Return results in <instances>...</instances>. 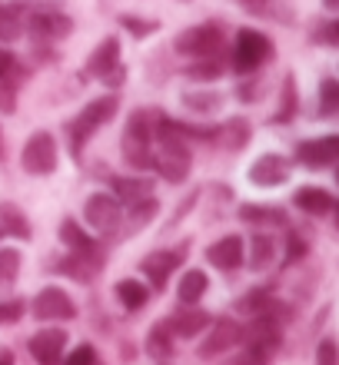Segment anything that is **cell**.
<instances>
[{
	"label": "cell",
	"mask_w": 339,
	"mask_h": 365,
	"mask_svg": "<svg viewBox=\"0 0 339 365\" xmlns=\"http://www.w3.org/2000/svg\"><path fill=\"white\" fill-rule=\"evenodd\" d=\"M333 222H336V230H339V202H333Z\"/></svg>",
	"instance_id": "48"
},
{
	"label": "cell",
	"mask_w": 339,
	"mask_h": 365,
	"mask_svg": "<svg viewBox=\"0 0 339 365\" xmlns=\"http://www.w3.org/2000/svg\"><path fill=\"white\" fill-rule=\"evenodd\" d=\"M226 365H253V356L250 352H243L240 359H233V362H226Z\"/></svg>",
	"instance_id": "46"
},
{
	"label": "cell",
	"mask_w": 339,
	"mask_h": 365,
	"mask_svg": "<svg viewBox=\"0 0 339 365\" xmlns=\"http://www.w3.org/2000/svg\"><path fill=\"white\" fill-rule=\"evenodd\" d=\"M84 216L93 230L100 232H116L120 222H123V210H120V200L116 196H107V192H93L84 206Z\"/></svg>",
	"instance_id": "8"
},
{
	"label": "cell",
	"mask_w": 339,
	"mask_h": 365,
	"mask_svg": "<svg viewBox=\"0 0 339 365\" xmlns=\"http://www.w3.org/2000/svg\"><path fill=\"white\" fill-rule=\"evenodd\" d=\"M30 312H34V319H40V322H67V319L77 316V306H74V299L60 286H47L37 292Z\"/></svg>",
	"instance_id": "7"
},
{
	"label": "cell",
	"mask_w": 339,
	"mask_h": 365,
	"mask_svg": "<svg viewBox=\"0 0 339 365\" xmlns=\"http://www.w3.org/2000/svg\"><path fill=\"white\" fill-rule=\"evenodd\" d=\"M323 7H326V10H339V0H323Z\"/></svg>",
	"instance_id": "47"
},
{
	"label": "cell",
	"mask_w": 339,
	"mask_h": 365,
	"mask_svg": "<svg viewBox=\"0 0 339 365\" xmlns=\"http://www.w3.org/2000/svg\"><path fill=\"white\" fill-rule=\"evenodd\" d=\"M273 309V296H270V289H250V296H243L236 299V312L240 316H263V312H270Z\"/></svg>",
	"instance_id": "24"
},
{
	"label": "cell",
	"mask_w": 339,
	"mask_h": 365,
	"mask_svg": "<svg viewBox=\"0 0 339 365\" xmlns=\"http://www.w3.org/2000/svg\"><path fill=\"white\" fill-rule=\"evenodd\" d=\"M10 70H14V53H7V50H0V77H7Z\"/></svg>",
	"instance_id": "44"
},
{
	"label": "cell",
	"mask_w": 339,
	"mask_h": 365,
	"mask_svg": "<svg viewBox=\"0 0 339 365\" xmlns=\"http://www.w3.org/2000/svg\"><path fill=\"white\" fill-rule=\"evenodd\" d=\"M116 60H120V40L116 37H107L103 43H97V50L90 53V60H87V73L90 77H107L110 70L116 67Z\"/></svg>",
	"instance_id": "17"
},
{
	"label": "cell",
	"mask_w": 339,
	"mask_h": 365,
	"mask_svg": "<svg viewBox=\"0 0 339 365\" xmlns=\"http://www.w3.org/2000/svg\"><path fill=\"white\" fill-rule=\"evenodd\" d=\"M183 103L190 106V110H196V113H210V110L220 106V96L216 93H186Z\"/></svg>",
	"instance_id": "34"
},
{
	"label": "cell",
	"mask_w": 339,
	"mask_h": 365,
	"mask_svg": "<svg viewBox=\"0 0 339 365\" xmlns=\"http://www.w3.org/2000/svg\"><path fill=\"white\" fill-rule=\"evenodd\" d=\"M206 259L213 262L216 269L233 272L243 262V240L240 236H223V240H216L213 246L206 250Z\"/></svg>",
	"instance_id": "14"
},
{
	"label": "cell",
	"mask_w": 339,
	"mask_h": 365,
	"mask_svg": "<svg viewBox=\"0 0 339 365\" xmlns=\"http://www.w3.org/2000/svg\"><path fill=\"white\" fill-rule=\"evenodd\" d=\"M296 113V83H293V77H286V83H283V110L276 113V120H290V116Z\"/></svg>",
	"instance_id": "36"
},
{
	"label": "cell",
	"mask_w": 339,
	"mask_h": 365,
	"mask_svg": "<svg viewBox=\"0 0 339 365\" xmlns=\"http://www.w3.org/2000/svg\"><path fill=\"white\" fill-rule=\"evenodd\" d=\"M240 220L253 222V226H283L286 216L280 210H273V206H253V202H246L240 210Z\"/></svg>",
	"instance_id": "26"
},
{
	"label": "cell",
	"mask_w": 339,
	"mask_h": 365,
	"mask_svg": "<svg viewBox=\"0 0 339 365\" xmlns=\"http://www.w3.org/2000/svg\"><path fill=\"white\" fill-rule=\"evenodd\" d=\"M316 365H339V346L333 339H323L316 349Z\"/></svg>",
	"instance_id": "38"
},
{
	"label": "cell",
	"mask_w": 339,
	"mask_h": 365,
	"mask_svg": "<svg viewBox=\"0 0 339 365\" xmlns=\"http://www.w3.org/2000/svg\"><path fill=\"white\" fill-rule=\"evenodd\" d=\"M320 116L339 120V80L326 77L320 83Z\"/></svg>",
	"instance_id": "28"
},
{
	"label": "cell",
	"mask_w": 339,
	"mask_h": 365,
	"mask_svg": "<svg viewBox=\"0 0 339 365\" xmlns=\"http://www.w3.org/2000/svg\"><path fill=\"white\" fill-rule=\"evenodd\" d=\"M116 299L126 309H143L146 299H150V289L143 282H136V279H123V282H116Z\"/></svg>",
	"instance_id": "27"
},
{
	"label": "cell",
	"mask_w": 339,
	"mask_h": 365,
	"mask_svg": "<svg viewBox=\"0 0 339 365\" xmlns=\"http://www.w3.org/2000/svg\"><path fill=\"white\" fill-rule=\"evenodd\" d=\"M0 160H4V133H0Z\"/></svg>",
	"instance_id": "49"
},
{
	"label": "cell",
	"mask_w": 339,
	"mask_h": 365,
	"mask_svg": "<svg viewBox=\"0 0 339 365\" xmlns=\"http://www.w3.org/2000/svg\"><path fill=\"white\" fill-rule=\"evenodd\" d=\"M273 57L270 37H263L260 30H240L236 47H233V70L236 73H253L256 67H263Z\"/></svg>",
	"instance_id": "5"
},
{
	"label": "cell",
	"mask_w": 339,
	"mask_h": 365,
	"mask_svg": "<svg viewBox=\"0 0 339 365\" xmlns=\"http://www.w3.org/2000/svg\"><path fill=\"white\" fill-rule=\"evenodd\" d=\"M180 302L183 306H193V302H200L203 299V292H206V272H200V269H190V272H183V279H180Z\"/></svg>",
	"instance_id": "25"
},
{
	"label": "cell",
	"mask_w": 339,
	"mask_h": 365,
	"mask_svg": "<svg viewBox=\"0 0 339 365\" xmlns=\"http://www.w3.org/2000/svg\"><path fill=\"white\" fill-rule=\"evenodd\" d=\"M240 342H243V326L236 319H213L210 322V336L203 339V346L196 352H200V359H216L223 356L226 349L240 346Z\"/></svg>",
	"instance_id": "9"
},
{
	"label": "cell",
	"mask_w": 339,
	"mask_h": 365,
	"mask_svg": "<svg viewBox=\"0 0 339 365\" xmlns=\"http://www.w3.org/2000/svg\"><path fill=\"white\" fill-rule=\"evenodd\" d=\"M120 24H123V27L130 30L133 37H150V34H156V30H160V24H156V20L130 17V14H126V17H120Z\"/></svg>",
	"instance_id": "33"
},
{
	"label": "cell",
	"mask_w": 339,
	"mask_h": 365,
	"mask_svg": "<svg viewBox=\"0 0 339 365\" xmlns=\"http://www.w3.org/2000/svg\"><path fill=\"white\" fill-rule=\"evenodd\" d=\"M116 96H97V100H90L84 110L77 113V120L70 123V150H74V156H80V150L87 146V140L93 133H97L103 123H110L116 113Z\"/></svg>",
	"instance_id": "3"
},
{
	"label": "cell",
	"mask_w": 339,
	"mask_h": 365,
	"mask_svg": "<svg viewBox=\"0 0 339 365\" xmlns=\"http://www.w3.org/2000/svg\"><path fill=\"white\" fill-rule=\"evenodd\" d=\"M250 180L256 186H280V182L290 180V160L280 153H263L250 166Z\"/></svg>",
	"instance_id": "13"
},
{
	"label": "cell",
	"mask_w": 339,
	"mask_h": 365,
	"mask_svg": "<svg viewBox=\"0 0 339 365\" xmlns=\"http://www.w3.org/2000/svg\"><path fill=\"white\" fill-rule=\"evenodd\" d=\"M123 160L133 170H153V120L146 110H136L123 130Z\"/></svg>",
	"instance_id": "2"
},
{
	"label": "cell",
	"mask_w": 339,
	"mask_h": 365,
	"mask_svg": "<svg viewBox=\"0 0 339 365\" xmlns=\"http://www.w3.org/2000/svg\"><path fill=\"white\" fill-rule=\"evenodd\" d=\"M60 240L70 246V252H84V250H93V240H90L87 232L80 230L74 220H64L60 222Z\"/></svg>",
	"instance_id": "31"
},
{
	"label": "cell",
	"mask_w": 339,
	"mask_h": 365,
	"mask_svg": "<svg viewBox=\"0 0 339 365\" xmlns=\"http://www.w3.org/2000/svg\"><path fill=\"white\" fill-rule=\"evenodd\" d=\"M64 346H67V332H64V329L47 326L30 336V356L37 359L40 365H60Z\"/></svg>",
	"instance_id": "11"
},
{
	"label": "cell",
	"mask_w": 339,
	"mask_h": 365,
	"mask_svg": "<svg viewBox=\"0 0 339 365\" xmlns=\"http://www.w3.org/2000/svg\"><path fill=\"white\" fill-rule=\"evenodd\" d=\"M153 140H156V156H153V170L163 180L170 182H183L186 173H190V146L180 133H176V123L173 120H166V116H156L153 120Z\"/></svg>",
	"instance_id": "1"
},
{
	"label": "cell",
	"mask_w": 339,
	"mask_h": 365,
	"mask_svg": "<svg viewBox=\"0 0 339 365\" xmlns=\"http://www.w3.org/2000/svg\"><path fill=\"white\" fill-rule=\"evenodd\" d=\"M24 316V302H0V326H14L17 319Z\"/></svg>",
	"instance_id": "39"
},
{
	"label": "cell",
	"mask_w": 339,
	"mask_h": 365,
	"mask_svg": "<svg viewBox=\"0 0 339 365\" xmlns=\"http://www.w3.org/2000/svg\"><path fill=\"white\" fill-rule=\"evenodd\" d=\"M293 202H296L303 212H310V216H326V212H333V196L326 190H320V186H303V190L293 196Z\"/></svg>",
	"instance_id": "19"
},
{
	"label": "cell",
	"mask_w": 339,
	"mask_h": 365,
	"mask_svg": "<svg viewBox=\"0 0 339 365\" xmlns=\"http://www.w3.org/2000/svg\"><path fill=\"white\" fill-rule=\"evenodd\" d=\"M276 256V242L270 236H253L250 240V266L253 269H266Z\"/></svg>",
	"instance_id": "30"
},
{
	"label": "cell",
	"mask_w": 339,
	"mask_h": 365,
	"mask_svg": "<svg viewBox=\"0 0 339 365\" xmlns=\"http://www.w3.org/2000/svg\"><path fill=\"white\" fill-rule=\"evenodd\" d=\"M70 27H74V24H70V17H64V14H34V17H30V30L44 40L67 37Z\"/></svg>",
	"instance_id": "18"
},
{
	"label": "cell",
	"mask_w": 339,
	"mask_h": 365,
	"mask_svg": "<svg viewBox=\"0 0 339 365\" xmlns=\"http://www.w3.org/2000/svg\"><path fill=\"white\" fill-rule=\"evenodd\" d=\"M146 352L153 359H170L173 356V346H170V326L160 322V326L150 329V336H146Z\"/></svg>",
	"instance_id": "29"
},
{
	"label": "cell",
	"mask_w": 339,
	"mask_h": 365,
	"mask_svg": "<svg viewBox=\"0 0 339 365\" xmlns=\"http://www.w3.org/2000/svg\"><path fill=\"white\" fill-rule=\"evenodd\" d=\"M64 365H97V352H93V346H77V352Z\"/></svg>",
	"instance_id": "40"
},
{
	"label": "cell",
	"mask_w": 339,
	"mask_h": 365,
	"mask_svg": "<svg viewBox=\"0 0 339 365\" xmlns=\"http://www.w3.org/2000/svg\"><path fill=\"white\" fill-rule=\"evenodd\" d=\"M20 166H24L30 176L54 173V170H57V140H54L47 130H37V133L27 140L24 153H20Z\"/></svg>",
	"instance_id": "6"
},
{
	"label": "cell",
	"mask_w": 339,
	"mask_h": 365,
	"mask_svg": "<svg viewBox=\"0 0 339 365\" xmlns=\"http://www.w3.org/2000/svg\"><path fill=\"white\" fill-rule=\"evenodd\" d=\"M153 212H156V200H146V202H140V206H133V216H130V226H126V230L136 232L140 226H146V222L153 220Z\"/></svg>",
	"instance_id": "35"
},
{
	"label": "cell",
	"mask_w": 339,
	"mask_h": 365,
	"mask_svg": "<svg viewBox=\"0 0 339 365\" xmlns=\"http://www.w3.org/2000/svg\"><path fill=\"white\" fill-rule=\"evenodd\" d=\"M296 160L310 170H323L339 160V133L333 136H323V140H310V143H300L296 150Z\"/></svg>",
	"instance_id": "12"
},
{
	"label": "cell",
	"mask_w": 339,
	"mask_h": 365,
	"mask_svg": "<svg viewBox=\"0 0 339 365\" xmlns=\"http://www.w3.org/2000/svg\"><path fill=\"white\" fill-rule=\"evenodd\" d=\"M183 259H186V246H180V250H160V252H150V256L140 262V269L153 282V289H163L170 272H173L176 266H183Z\"/></svg>",
	"instance_id": "10"
},
{
	"label": "cell",
	"mask_w": 339,
	"mask_h": 365,
	"mask_svg": "<svg viewBox=\"0 0 339 365\" xmlns=\"http://www.w3.org/2000/svg\"><path fill=\"white\" fill-rule=\"evenodd\" d=\"M223 47V27L220 24H196L173 37V50L183 57H213Z\"/></svg>",
	"instance_id": "4"
},
{
	"label": "cell",
	"mask_w": 339,
	"mask_h": 365,
	"mask_svg": "<svg viewBox=\"0 0 339 365\" xmlns=\"http://www.w3.org/2000/svg\"><path fill=\"white\" fill-rule=\"evenodd\" d=\"M20 272V252L17 250H0V289L10 286Z\"/></svg>",
	"instance_id": "32"
},
{
	"label": "cell",
	"mask_w": 339,
	"mask_h": 365,
	"mask_svg": "<svg viewBox=\"0 0 339 365\" xmlns=\"http://www.w3.org/2000/svg\"><path fill=\"white\" fill-rule=\"evenodd\" d=\"M300 256H306V242H300V236H290V256L286 259H300Z\"/></svg>",
	"instance_id": "42"
},
{
	"label": "cell",
	"mask_w": 339,
	"mask_h": 365,
	"mask_svg": "<svg viewBox=\"0 0 339 365\" xmlns=\"http://www.w3.org/2000/svg\"><path fill=\"white\" fill-rule=\"evenodd\" d=\"M246 14H266L270 10V0H236Z\"/></svg>",
	"instance_id": "41"
},
{
	"label": "cell",
	"mask_w": 339,
	"mask_h": 365,
	"mask_svg": "<svg viewBox=\"0 0 339 365\" xmlns=\"http://www.w3.org/2000/svg\"><path fill=\"white\" fill-rule=\"evenodd\" d=\"M0 236H17V240H27L30 236L27 216L14 202H0Z\"/></svg>",
	"instance_id": "21"
},
{
	"label": "cell",
	"mask_w": 339,
	"mask_h": 365,
	"mask_svg": "<svg viewBox=\"0 0 339 365\" xmlns=\"http://www.w3.org/2000/svg\"><path fill=\"white\" fill-rule=\"evenodd\" d=\"M166 326H170V332H176V336H183V339H193L200 336L206 326H210V316L206 312H200V309H176L173 316L166 319Z\"/></svg>",
	"instance_id": "16"
},
{
	"label": "cell",
	"mask_w": 339,
	"mask_h": 365,
	"mask_svg": "<svg viewBox=\"0 0 339 365\" xmlns=\"http://www.w3.org/2000/svg\"><path fill=\"white\" fill-rule=\"evenodd\" d=\"M103 83H110V87H120V83H123V67H120V63H116V67L110 70L107 77H103Z\"/></svg>",
	"instance_id": "43"
},
{
	"label": "cell",
	"mask_w": 339,
	"mask_h": 365,
	"mask_svg": "<svg viewBox=\"0 0 339 365\" xmlns=\"http://www.w3.org/2000/svg\"><path fill=\"white\" fill-rule=\"evenodd\" d=\"M186 73H190L193 80H216L220 73H223V63H220V60H210V57H206V63H196V67H190Z\"/></svg>",
	"instance_id": "37"
},
{
	"label": "cell",
	"mask_w": 339,
	"mask_h": 365,
	"mask_svg": "<svg viewBox=\"0 0 339 365\" xmlns=\"http://www.w3.org/2000/svg\"><path fill=\"white\" fill-rule=\"evenodd\" d=\"M113 190L123 202H130V210L146 200H153L150 196V180H126V176H120V180H113Z\"/></svg>",
	"instance_id": "23"
},
{
	"label": "cell",
	"mask_w": 339,
	"mask_h": 365,
	"mask_svg": "<svg viewBox=\"0 0 339 365\" xmlns=\"http://www.w3.org/2000/svg\"><path fill=\"white\" fill-rule=\"evenodd\" d=\"M24 37V14L14 4H0V43H14Z\"/></svg>",
	"instance_id": "22"
},
{
	"label": "cell",
	"mask_w": 339,
	"mask_h": 365,
	"mask_svg": "<svg viewBox=\"0 0 339 365\" xmlns=\"http://www.w3.org/2000/svg\"><path fill=\"white\" fill-rule=\"evenodd\" d=\"M100 266H103V256H100V250L93 246V250H84V252H70L67 259L60 262V272H67V276L87 282V279L97 276Z\"/></svg>",
	"instance_id": "15"
},
{
	"label": "cell",
	"mask_w": 339,
	"mask_h": 365,
	"mask_svg": "<svg viewBox=\"0 0 339 365\" xmlns=\"http://www.w3.org/2000/svg\"><path fill=\"white\" fill-rule=\"evenodd\" d=\"M216 143L223 146V150H243V146L250 143V120L236 116L226 126H220L216 130Z\"/></svg>",
	"instance_id": "20"
},
{
	"label": "cell",
	"mask_w": 339,
	"mask_h": 365,
	"mask_svg": "<svg viewBox=\"0 0 339 365\" xmlns=\"http://www.w3.org/2000/svg\"><path fill=\"white\" fill-rule=\"evenodd\" d=\"M336 182H339V170H336Z\"/></svg>",
	"instance_id": "50"
},
{
	"label": "cell",
	"mask_w": 339,
	"mask_h": 365,
	"mask_svg": "<svg viewBox=\"0 0 339 365\" xmlns=\"http://www.w3.org/2000/svg\"><path fill=\"white\" fill-rule=\"evenodd\" d=\"M0 365H14V352L10 349H0Z\"/></svg>",
	"instance_id": "45"
}]
</instances>
